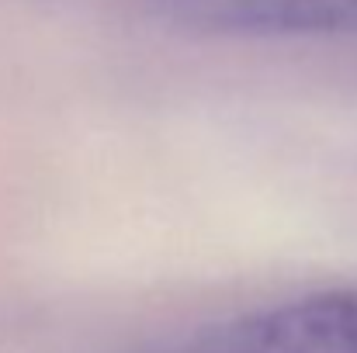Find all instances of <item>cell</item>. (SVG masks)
Returning a JSON list of instances; mask_svg holds the SVG:
<instances>
[{"mask_svg":"<svg viewBox=\"0 0 357 353\" xmlns=\"http://www.w3.org/2000/svg\"><path fill=\"white\" fill-rule=\"evenodd\" d=\"M184 353H357V288L243 312L198 333Z\"/></svg>","mask_w":357,"mask_h":353,"instance_id":"1","label":"cell"},{"mask_svg":"<svg viewBox=\"0 0 357 353\" xmlns=\"http://www.w3.org/2000/svg\"><path fill=\"white\" fill-rule=\"evenodd\" d=\"M149 14L212 35H354L357 0H139Z\"/></svg>","mask_w":357,"mask_h":353,"instance_id":"2","label":"cell"}]
</instances>
